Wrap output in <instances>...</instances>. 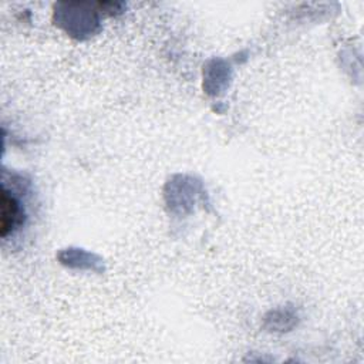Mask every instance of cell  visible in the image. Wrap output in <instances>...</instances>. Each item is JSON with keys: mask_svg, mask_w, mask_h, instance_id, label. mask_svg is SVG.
<instances>
[{"mask_svg": "<svg viewBox=\"0 0 364 364\" xmlns=\"http://www.w3.org/2000/svg\"><path fill=\"white\" fill-rule=\"evenodd\" d=\"M23 222V213L17 199L1 186L0 192V235L6 237L16 226H20Z\"/></svg>", "mask_w": 364, "mask_h": 364, "instance_id": "6da1fadb", "label": "cell"}]
</instances>
